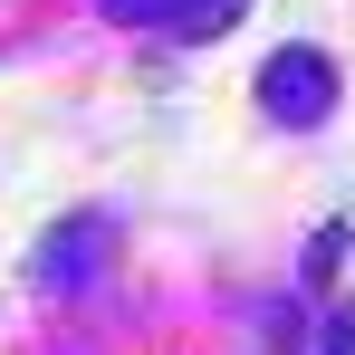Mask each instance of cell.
I'll return each mask as SVG.
<instances>
[{"label":"cell","instance_id":"cell-1","mask_svg":"<svg viewBox=\"0 0 355 355\" xmlns=\"http://www.w3.org/2000/svg\"><path fill=\"white\" fill-rule=\"evenodd\" d=\"M259 96H269L279 125H317L327 106H336V67L317 58V49H279V58L259 67Z\"/></svg>","mask_w":355,"mask_h":355},{"label":"cell","instance_id":"cell-2","mask_svg":"<svg viewBox=\"0 0 355 355\" xmlns=\"http://www.w3.org/2000/svg\"><path fill=\"white\" fill-rule=\"evenodd\" d=\"M106 221H96V211H87V221H67V231H49V250H39V269H29V279H39V288L49 297H67V288H87V279H96V250H106Z\"/></svg>","mask_w":355,"mask_h":355},{"label":"cell","instance_id":"cell-3","mask_svg":"<svg viewBox=\"0 0 355 355\" xmlns=\"http://www.w3.org/2000/svg\"><path fill=\"white\" fill-rule=\"evenodd\" d=\"M307 355H355V307H336V317L307 336Z\"/></svg>","mask_w":355,"mask_h":355}]
</instances>
